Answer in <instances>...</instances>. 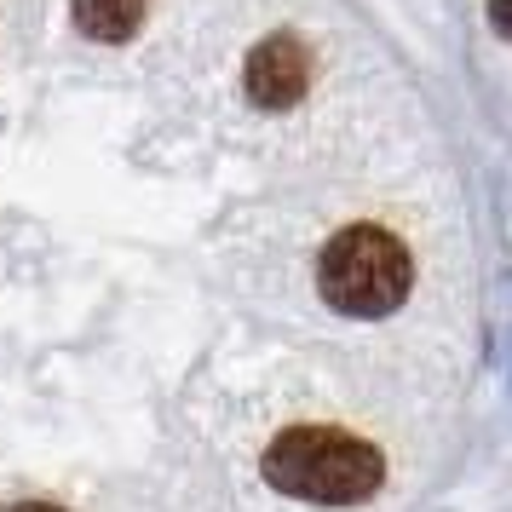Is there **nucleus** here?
<instances>
[{
  "label": "nucleus",
  "mask_w": 512,
  "mask_h": 512,
  "mask_svg": "<svg viewBox=\"0 0 512 512\" xmlns=\"http://www.w3.org/2000/svg\"><path fill=\"white\" fill-rule=\"evenodd\" d=\"M409 282H415L409 248L392 231H380V225H351L317 259V288L346 317H386V311H397L409 300Z\"/></svg>",
  "instance_id": "2"
},
{
  "label": "nucleus",
  "mask_w": 512,
  "mask_h": 512,
  "mask_svg": "<svg viewBox=\"0 0 512 512\" xmlns=\"http://www.w3.org/2000/svg\"><path fill=\"white\" fill-rule=\"evenodd\" d=\"M489 24H495V29L512 41V0H489Z\"/></svg>",
  "instance_id": "5"
},
{
  "label": "nucleus",
  "mask_w": 512,
  "mask_h": 512,
  "mask_svg": "<svg viewBox=\"0 0 512 512\" xmlns=\"http://www.w3.org/2000/svg\"><path fill=\"white\" fill-rule=\"evenodd\" d=\"M265 484L311 507H357L386 484L380 449L334 426H294L265 449Z\"/></svg>",
  "instance_id": "1"
},
{
  "label": "nucleus",
  "mask_w": 512,
  "mask_h": 512,
  "mask_svg": "<svg viewBox=\"0 0 512 512\" xmlns=\"http://www.w3.org/2000/svg\"><path fill=\"white\" fill-rule=\"evenodd\" d=\"M0 512H64V507H52V501H18V507H0Z\"/></svg>",
  "instance_id": "6"
},
{
  "label": "nucleus",
  "mask_w": 512,
  "mask_h": 512,
  "mask_svg": "<svg viewBox=\"0 0 512 512\" xmlns=\"http://www.w3.org/2000/svg\"><path fill=\"white\" fill-rule=\"evenodd\" d=\"M305 81H311V58H305V47L294 35H271L248 58V98L265 104V110H288L305 93Z\"/></svg>",
  "instance_id": "3"
},
{
  "label": "nucleus",
  "mask_w": 512,
  "mask_h": 512,
  "mask_svg": "<svg viewBox=\"0 0 512 512\" xmlns=\"http://www.w3.org/2000/svg\"><path fill=\"white\" fill-rule=\"evenodd\" d=\"M144 6L150 0H75V24L93 41H127L144 24Z\"/></svg>",
  "instance_id": "4"
}]
</instances>
